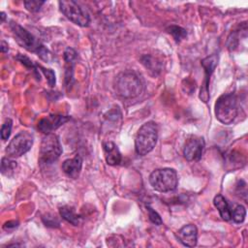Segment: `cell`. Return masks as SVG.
<instances>
[{"mask_svg": "<svg viewBox=\"0 0 248 248\" xmlns=\"http://www.w3.org/2000/svg\"><path fill=\"white\" fill-rule=\"evenodd\" d=\"M77 60V52L72 47H67L64 51L65 61V86L68 90L71 89L74 83V68Z\"/></svg>", "mask_w": 248, "mask_h": 248, "instance_id": "7c38bea8", "label": "cell"}, {"mask_svg": "<svg viewBox=\"0 0 248 248\" xmlns=\"http://www.w3.org/2000/svg\"><path fill=\"white\" fill-rule=\"evenodd\" d=\"M45 4V1H39V0H29V1H24V6L25 8L32 13L38 12L42 5Z\"/></svg>", "mask_w": 248, "mask_h": 248, "instance_id": "603a6c76", "label": "cell"}, {"mask_svg": "<svg viewBox=\"0 0 248 248\" xmlns=\"http://www.w3.org/2000/svg\"><path fill=\"white\" fill-rule=\"evenodd\" d=\"M217 63H218V55L216 53H213L210 56H207L202 60V66L204 69V78H203L202 84L201 86L199 97L203 103H207L210 98L209 88H208L209 80H210L211 75L213 74V72L217 66Z\"/></svg>", "mask_w": 248, "mask_h": 248, "instance_id": "9c48e42d", "label": "cell"}, {"mask_svg": "<svg viewBox=\"0 0 248 248\" xmlns=\"http://www.w3.org/2000/svg\"><path fill=\"white\" fill-rule=\"evenodd\" d=\"M231 216L232 219L237 223L240 224L244 221L246 216V209L242 204H237L233 207V209H231Z\"/></svg>", "mask_w": 248, "mask_h": 248, "instance_id": "ffe728a7", "label": "cell"}, {"mask_svg": "<svg viewBox=\"0 0 248 248\" xmlns=\"http://www.w3.org/2000/svg\"><path fill=\"white\" fill-rule=\"evenodd\" d=\"M16 162L10 157H3L1 160V172L3 175L11 177L16 169Z\"/></svg>", "mask_w": 248, "mask_h": 248, "instance_id": "d6986e66", "label": "cell"}, {"mask_svg": "<svg viewBox=\"0 0 248 248\" xmlns=\"http://www.w3.org/2000/svg\"><path fill=\"white\" fill-rule=\"evenodd\" d=\"M146 208H147L149 220H150L153 224H155V225H157V226H160V225L163 223V221H162L161 216L158 214V212L155 211V210H154L152 207H150V206H146Z\"/></svg>", "mask_w": 248, "mask_h": 248, "instance_id": "cb8c5ba5", "label": "cell"}, {"mask_svg": "<svg viewBox=\"0 0 248 248\" xmlns=\"http://www.w3.org/2000/svg\"><path fill=\"white\" fill-rule=\"evenodd\" d=\"M213 203H214L215 207L218 209L220 216L222 217L223 220L230 221L232 219L230 205H229L227 200L222 195L215 196V198L213 200Z\"/></svg>", "mask_w": 248, "mask_h": 248, "instance_id": "2e32d148", "label": "cell"}, {"mask_svg": "<svg viewBox=\"0 0 248 248\" xmlns=\"http://www.w3.org/2000/svg\"><path fill=\"white\" fill-rule=\"evenodd\" d=\"M149 183L157 192H171L176 189L178 184L177 173L173 169L170 168L157 169L150 173Z\"/></svg>", "mask_w": 248, "mask_h": 248, "instance_id": "277c9868", "label": "cell"}, {"mask_svg": "<svg viewBox=\"0 0 248 248\" xmlns=\"http://www.w3.org/2000/svg\"><path fill=\"white\" fill-rule=\"evenodd\" d=\"M33 145V136L27 131H22L13 138L6 147L7 157L17 158L28 152Z\"/></svg>", "mask_w": 248, "mask_h": 248, "instance_id": "ba28073f", "label": "cell"}, {"mask_svg": "<svg viewBox=\"0 0 248 248\" xmlns=\"http://www.w3.org/2000/svg\"><path fill=\"white\" fill-rule=\"evenodd\" d=\"M46 220L43 218L46 226H52V227H54L55 225H59V222L54 217H52V216L51 217H46Z\"/></svg>", "mask_w": 248, "mask_h": 248, "instance_id": "484cf974", "label": "cell"}, {"mask_svg": "<svg viewBox=\"0 0 248 248\" xmlns=\"http://www.w3.org/2000/svg\"><path fill=\"white\" fill-rule=\"evenodd\" d=\"M237 99L233 93L221 95L215 104L216 118L223 124L229 125L237 116Z\"/></svg>", "mask_w": 248, "mask_h": 248, "instance_id": "5b68a950", "label": "cell"}, {"mask_svg": "<svg viewBox=\"0 0 248 248\" xmlns=\"http://www.w3.org/2000/svg\"><path fill=\"white\" fill-rule=\"evenodd\" d=\"M59 213L64 220H66L68 223H71L74 226H78L80 223V220H81L80 216L78 215L75 212L74 208L71 206H68V205L61 206L59 208Z\"/></svg>", "mask_w": 248, "mask_h": 248, "instance_id": "e0dca14e", "label": "cell"}, {"mask_svg": "<svg viewBox=\"0 0 248 248\" xmlns=\"http://www.w3.org/2000/svg\"><path fill=\"white\" fill-rule=\"evenodd\" d=\"M10 28L18 45H20L22 47H24L26 50L30 52L36 53L41 59L45 61L51 60V52L41 43L39 39H37L28 30H26L25 28H23L15 21H11Z\"/></svg>", "mask_w": 248, "mask_h": 248, "instance_id": "6da1fadb", "label": "cell"}, {"mask_svg": "<svg viewBox=\"0 0 248 248\" xmlns=\"http://www.w3.org/2000/svg\"><path fill=\"white\" fill-rule=\"evenodd\" d=\"M167 32L170 34L176 42H180L187 36V32L184 28L177 25H170L167 28Z\"/></svg>", "mask_w": 248, "mask_h": 248, "instance_id": "44dd1931", "label": "cell"}, {"mask_svg": "<svg viewBox=\"0 0 248 248\" xmlns=\"http://www.w3.org/2000/svg\"><path fill=\"white\" fill-rule=\"evenodd\" d=\"M70 116L68 115H62V114H51L46 117L42 118L38 122V129L47 135L53 132L54 130L58 129L60 126L65 124L70 120Z\"/></svg>", "mask_w": 248, "mask_h": 248, "instance_id": "8fae6325", "label": "cell"}, {"mask_svg": "<svg viewBox=\"0 0 248 248\" xmlns=\"http://www.w3.org/2000/svg\"><path fill=\"white\" fill-rule=\"evenodd\" d=\"M113 87L118 96L124 99H132L141 94L144 85L142 79L136 72L125 71L115 77Z\"/></svg>", "mask_w": 248, "mask_h": 248, "instance_id": "7a4b0ae2", "label": "cell"}, {"mask_svg": "<svg viewBox=\"0 0 248 248\" xmlns=\"http://www.w3.org/2000/svg\"><path fill=\"white\" fill-rule=\"evenodd\" d=\"M204 140L202 137H191L188 139L183 147V155L189 162L199 161L204 150Z\"/></svg>", "mask_w": 248, "mask_h": 248, "instance_id": "30bf717a", "label": "cell"}, {"mask_svg": "<svg viewBox=\"0 0 248 248\" xmlns=\"http://www.w3.org/2000/svg\"><path fill=\"white\" fill-rule=\"evenodd\" d=\"M158 140V126L154 121L144 123L138 131L135 139V150L140 156H144L153 150Z\"/></svg>", "mask_w": 248, "mask_h": 248, "instance_id": "3957f363", "label": "cell"}, {"mask_svg": "<svg viewBox=\"0 0 248 248\" xmlns=\"http://www.w3.org/2000/svg\"><path fill=\"white\" fill-rule=\"evenodd\" d=\"M1 51L3 52V53H5V52H7L8 50H9V47H8V44L5 42V41H2L1 42Z\"/></svg>", "mask_w": 248, "mask_h": 248, "instance_id": "83f0119b", "label": "cell"}, {"mask_svg": "<svg viewBox=\"0 0 248 248\" xmlns=\"http://www.w3.org/2000/svg\"><path fill=\"white\" fill-rule=\"evenodd\" d=\"M1 22H4L5 18H6V16H5V13L4 12H1Z\"/></svg>", "mask_w": 248, "mask_h": 248, "instance_id": "f1b7e54d", "label": "cell"}, {"mask_svg": "<svg viewBox=\"0 0 248 248\" xmlns=\"http://www.w3.org/2000/svg\"><path fill=\"white\" fill-rule=\"evenodd\" d=\"M140 61L142 63V65L154 76L158 75L161 71V64L160 62L158 61L157 58L153 57L152 55H149V54H146V55H143L141 58H140Z\"/></svg>", "mask_w": 248, "mask_h": 248, "instance_id": "ac0fdd59", "label": "cell"}, {"mask_svg": "<svg viewBox=\"0 0 248 248\" xmlns=\"http://www.w3.org/2000/svg\"><path fill=\"white\" fill-rule=\"evenodd\" d=\"M39 68L41 69V71H42V72L44 73V75L46 76L49 86H51V87L54 86V84H55V75H54L53 71L50 70V69H46V68H44V67H42V66H40V65H39Z\"/></svg>", "mask_w": 248, "mask_h": 248, "instance_id": "d4e9b609", "label": "cell"}, {"mask_svg": "<svg viewBox=\"0 0 248 248\" xmlns=\"http://www.w3.org/2000/svg\"><path fill=\"white\" fill-rule=\"evenodd\" d=\"M62 147L58 137L55 134H47L41 142L40 161L44 164L54 163L61 155Z\"/></svg>", "mask_w": 248, "mask_h": 248, "instance_id": "52a82bcc", "label": "cell"}, {"mask_svg": "<svg viewBox=\"0 0 248 248\" xmlns=\"http://www.w3.org/2000/svg\"><path fill=\"white\" fill-rule=\"evenodd\" d=\"M18 226V223L17 222H16V221H9V222H6L5 224H4V226H3V228L5 229V230H11V229H15V228H16Z\"/></svg>", "mask_w": 248, "mask_h": 248, "instance_id": "4316f807", "label": "cell"}, {"mask_svg": "<svg viewBox=\"0 0 248 248\" xmlns=\"http://www.w3.org/2000/svg\"><path fill=\"white\" fill-rule=\"evenodd\" d=\"M106 162L109 166H117L121 163L122 157L117 145L112 141H107L103 145Z\"/></svg>", "mask_w": 248, "mask_h": 248, "instance_id": "9a60e30c", "label": "cell"}, {"mask_svg": "<svg viewBox=\"0 0 248 248\" xmlns=\"http://www.w3.org/2000/svg\"><path fill=\"white\" fill-rule=\"evenodd\" d=\"M58 4L62 14L73 23L81 27H86L89 25V15L83 8L79 6L78 3L73 0H63L59 1Z\"/></svg>", "mask_w": 248, "mask_h": 248, "instance_id": "8992f818", "label": "cell"}, {"mask_svg": "<svg viewBox=\"0 0 248 248\" xmlns=\"http://www.w3.org/2000/svg\"><path fill=\"white\" fill-rule=\"evenodd\" d=\"M81 168H82V159L79 155H76L74 158L67 159L62 164L63 171L73 179H76L78 177Z\"/></svg>", "mask_w": 248, "mask_h": 248, "instance_id": "5bb4252c", "label": "cell"}, {"mask_svg": "<svg viewBox=\"0 0 248 248\" xmlns=\"http://www.w3.org/2000/svg\"><path fill=\"white\" fill-rule=\"evenodd\" d=\"M178 240L187 247H194L198 242V229L193 224L183 226L176 233Z\"/></svg>", "mask_w": 248, "mask_h": 248, "instance_id": "4fadbf2b", "label": "cell"}, {"mask_svg": "<svg viewBox=\"0 0 248 248\" xmlns=\"http://www.w3.org/2000/svg\"><path fill=\"white\" fill-rule=\"evenodd\" d=\"M12 126H13V122L10 118L6 119V121L3 123L1 127V139L3 140H7L9 139L12 131Z\"/></svg>", "mask_w": 248, "mask_h": 248, "instance_id": "7402d4cb", "label": "cell"}]
</instances>
